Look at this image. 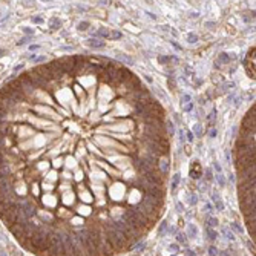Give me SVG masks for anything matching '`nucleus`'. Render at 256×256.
<instances>
[{"label": "nucleus", "instance_id": "1", "mask_svg": "<svg viewBox=\"0 0 256 256\" xmlns=\"http://www.w3.org/2000/svg\"><path fill=\"white\" fill-rule=\"evenodd\" d=\"M107 241L110 242L112 248H115V250H121V248L124 247V244H126V239L123 238V235H121L120 232H117V230H110V232H109Z\"/></svg>", "mask_w": 256, "mask_h": 256}, {"label": "nucleus", "instance_id": "2", "mask_svg": "<svg viewBox=\"0 0 256 256\" xmlns=\"http://www.w3.org/2000/svg\"><path fill=\"white\" fill-rule=\"evenodd\" d=\"M241 181H250V179H255V166L252 167H247V169H242L241 175H239Z\"/></svg>", "mask_w": 256, "mask_h": 256}, {"label": "nucleus", "instance_id": "3", "mask_svg": "<svg viewBox=\"0 0 256 256\" xmlns=\"http://www.w3.org/2000/svg\"><path fill=\"white\" fill-rule=\"evenodd\" d=\"M143 163H144L146 166H149V167L155 169V167L158 166V158L154 156V155H144V156H143Z\"/></svg>", "mask_w": 256, "mask_h": 256}, {"label": "nucleus", "instance_id": "4", "mask_svg": "<svg viewBox=\"0 0 256 256\" xmlns=\"http://www.w3.org/2000/svg\"><path fill=\"white\" fill-rule=\"evenodd\" d=\"M201 173H203V170H201L199 163H198V161H195V163H193V166L190 167V176H192L193 179H198V178L201 176Z\"/></svg>", "mask_w": 256, "mask_h": 256}, {"label": "nucleus", "instance_id": "5", "mask_svg": "<svg viewBox=\"0 0 256 256\" xmlns=\"http://www.w3.org/2000/svg\"><path fill=\"white\" fill-rule=\"evenodd\" d=\"M212 199H213V203L216 205V209H218L219 212H222V210H224V205H222V203H221V198H219V193H218V192H213V193H212Z\"/></svg>", "mask_w": 256, "mask_h": 256}, {"label": "nucleus", "instance_id": "6", "mask_svg": "<svg viewBox=\"0 0 256 256\" xmlns=\"http://www.w3.org/2000/svg\"><path fill=\"white\" fill-rule=\"evenodd\" d=\"M187 235L190 236V238H196V236H198V227H196L195 224H189Z\"/></svg>", "mask_w": 256, "mask_h": 256}, {"label": "nucleus", "instance_id": "7", "mask_svg": "<svg viewBox=\"0 0 256 256\" xmlns=\"http://www.w3.org/2000/svg\"><path fill=\"white\" fill-rule=\"evenodd\" d=\"M87 45H89L91 48H103V46H104V41H103V40H95V38H91V40L87 41Z\"/></svg>", "mask_w": 256, "mask_h": 256}, {"label": "nucleus", "instance_id": "8", "mask_svg": "<svg viewBox=\"0 0 256 256\" xmlns=\"http://www.w3.org/2000/svg\"><path fill=\"white\" fill-rule=\"evenodd\" d=\"M49 26H51L52 29H58L60 26H61V22L58 20V18H55V17H52L51 20H49Z\"/></svg>", "mask_w": 256, "mask_h": 256}, {"label": "nucleus", "instance_id": "9", "mask_svg": "<svg viewBox=\"0 0 256 256\" xmlns=\"http://www.w3.org/2000/svg\"><path fill=\"white\" fill-rule=\"evenodd\" d=\"M158 164L161 166V172H163V173H167V172H169V161H167V160H161Z\"/></svg>", "mask_w": 256, "mask_h": 256}, {"label": "nucleus", "instance_id": "10", "mask_svg": "<svg viewBox=\"0 0 256 256\" xmlns=\"http://www.w3.org/2000/svg\"><path fill=\"white\" fill-rule=\"evenodd\" d=\"M179 173H176V175H173V181H172V190L175 192L176 190V187H178V184H179Z\"/></svg>", "mask_w": 256, "mask_h": 256}, {"label": "nucleus", "instance_id": "11", "mask_svg": "<svg viewBox=\"0 0 256 256\" xmlns=\"http://www.w3.org/2000/svg\"><path fill=\"white\" fill-rule=\"evenodd\" d=\"M187 203L190 205H195L196 203H198V196H196L195 193H190V195L187 196Z\"/></svg>", "mask_w": 256, "mask_h": 256}, {"label": "nucleus", "instance_id": "12", "mask_svg": "<svg viewBox=\"0 0 256 256\" xmlns=\"http://www.w3.org/2000/svg\"><path fill=\"white\" fill-rule=\"evenodd\" d=\"M169 227V224H167V221H164V222H161V225H160V229H158V235L160 236H163L164 235V232H166V229Z\"/></svg>", "mask_w": 256, "mask_h": 256}, {"label": "nucleus", "instance_id": "13", "mask_svg": "<svg viewBox=\"0 0 256 256\" xmlns=\"http://www.w3.org/2000/svg\"><path fill=\"white\" fill-rule=\"evenodd\" d=\"M207 235H209V238L212 239V241H215V239L218 238V233L213 229H210V227H207Z\"/></svg>", "mask_w": 256, "mask_h": 256}, {"label": "nucleus", "instance_id": "14", "mask_svg": "<svg viewBox=\"0 0 256 256\" xmlns=\"http://www.w3.org/2000/svg\"><path fill=\"white\" fill-rule=\"evenodd\" d=\"M166 127H167V130H169V135H173L175 134V127H173V123H172L170 120H167V123H166Z\"/></svg>", "mask_w": 256, "mask_h": 256}, {"label": "nucleus", "instance_id": "15", "mask_svg": "<svg viewBox=\"0 0 256 256\" xmlns=\"http://www.w3.org/2000/svg\"><path fill=\"white\" fill-rule=\"evenodd\" d=\"M216 179H218L219 187H224V186H225V178L222 176V173H216Z\"/></svg>", "mask_w": 256, "mask_h": 256}, {"label": "nucleus", "instance_id": "16", "mask_svg": "<svg viewBox=\"0 0 256 256\" xmlns=\"http://www.w3.org/2000/svg\"><path fill=\"white\" fill-rule=\"evenodd\" d=\"M209 255L210 256H218L219 255V250H218L215 245H210V247H209Z\"/></svg>", "mask_w": 256, "mask_h": 256}, {"label": "nucleus", "instance_id": "17", "mask_svg": "<svg viewBox=\"0 0 256 256\" xmlns=\"http://www.w3.org/2000/svg\"><path fill=\"white\" fill-rule=\"evenodd\" d=\"M207 224H209L210 229H213V227L218 225V219H216V218H207Z\"/></svg>", "mask_w": 256, "mask_h": 256}, {"label": "nucleus", "instance_id": "18", "mask_svg": "<svg viewBox=\"0 0 256 256\" xmlns=\"http://www.w3.org/2000/svg\"><path fill=\"white\" fill-rule=\"evenodd\" d=\"M117 58L123 60V61H126L127 65H132V63H134V61H132V58H129V57H126V55H123V54H118V55H117Z\"/></svg>", "mask_w": 256, "mask_h": 256}, {"label": "nucleus", "instance_id": "19", "mask_svg": "<svg viewBox=\"0 0 256 256\" xmlns=\"http://www.w3.org/2000/svg\"><path fill=\"white\" fill-rule=\"evenodd\" d=\"M175 238H176V242H178V244H186V238H184L183 233H176Z\"/></svg>", "mask_w": 256, "mask_h": 256}, {"label": "nucleus", "instance_id": "20", "mask_svg": "<svg viewBox=\"0 0 256 256\" xmlns=\"http://www.w3.org/2000/svg\"><path fill=\"white\" fill-rule=\"evenodd\" d=\"M109 37H110V38H112V40H118V38H121V37H123V34H121V32H120V31H112V32H110V35H109Z\"/></svg>", "mask_w": 256, "mask_h": 256}, {"label": "nucleus", "instance_id": "21", "mask_svg": "<svg viewBox=\"0 0 256 256\" xmlns=\"http://www.w3.org/2000/svg\"><path fill=\"white\" fill-rule=\"evenodd\" d=\"M187 41L189 43H196V41H198V35L196 34H187Z\"/></svg>", "mask_w": 256, "mask_h": 256}, {"label": "nucleus", "instance_id": "22", "mask_svg": "<svg viewBox=\"0 0 256 256\" xmlns=\"http://www.w3.org/2000/svg\"><path fill=\"white\" fill-rule=\"evenodd\" d=\"M144 248H146V242H140V244H137V245H135V248H134V250L140 253V252H143Z\"/></svg>", "mask_w": 256, "mask_h": 256}, {"label": "nucleus", "instance_id": "23", "mask_svg": "<svg viewBox=\"0 0 256 256\" xmlns=\"http://www.w3.org/2000/svg\"><path fill=\"white\" fill-rule=\"evenodd\" d=\"M87 28H89V22H80L78 23V29L80 31H86Z\"/></svg>", "mask_w": 256, "mask_h": 256}, {"label": "nucleus", "instance_id": "24", "mask_svg": "<svg viewBox=\"0 0 256 256\" xmlns=\"http://www.w3.org/2000/svg\"><path fill=\"white\" fill-rule=\"evenodd\" d=\"M98 35H101V37H104V38H107V37L110 35V32H109L107 29H104V28H101V29L98 31Z\"/></svg>", "mask_w": 256, "mask_h": 256}, {"label": "nucleus", "instance_id": "25", "mask_svg": "<svg viewBox=\"0 0 256 256\" xmlns=\"http://www.w3.org/2000/svg\"><path fill=\"white\" fill-rule=\"evenodd\" d=\"M224 235H225V238H227V239H230V241H233V239H235V236H233V233H232L230 230H227V229L224 230Z\"/></svg>", "mask_w": 256, "mask_h": 256}, {"label": "nucleus", "instance_id": "26", "mask_svg": "<svg viewBox=\"0 0 256 256\" xmlns=\"http://www.w3.org/2000/svg\"><path fill=\"white\" fill-rule=\"evenodd\" d=\"M212 178H213L212 170H210V169H205V179H207V181H212Z\"/></svg>", "mask_w": 256, "mask_h": 256}, {"label": "nucleus", "instance_id": "27", "mask_svg": "<svg viewBox=\"0 0 256 256\" xmlns=\"http://www.w3.org/2000/svg\"><path fill=\"white\" fill-rule=\"evenodd\" d=\"M232 227H233V230H236L238 233H242V227H241L239 224H236V222H233V224H232Z\"/></svg>", "mask_w": 256, "mask_h": 256}, {"label": "nucleus", "instance_id": "28", "mask_svg": "<svg viewBox=\"0 0 256 256\" xmlns=\"http://www.w3.org/2000/svg\"><path fill=\"white\" fill-rule=\"evenodd\" d=\"M190 100H192V98H190V95H183L181 103H183V104H186V103H190Z\"/></svg>", "mask_w": 256, "mask_h": 256}, {"label": "nucleus", "instance_id": "29", "mask_svg": "<svg viewBox=\"0 0 256 256\" xmlns=\"http://www.w3.org/2000/svg\"><path fill=\"white\" fill-rule=\"evenodd\" d=\"M205 26H207V28H210V29H215V28H216V23H215V22H207V23H205Z\"/></svg>", "mask_w": 256, "mask_h": 256}, {"label": "nucleus", "instance_id": "30", "mask_svg": "<svg viewBox=\"0 0 256 256\" xmlns=\"http://www.w3.org/2000/svg\"><path fill=\"white\" fill-rule=\"evenodd\" d=\"M170 61V57H160V63H169Z\"/></svg>", "mask_w": 256, "mask_h": 256}, {"label": "nucleus", "instance_id": "31", "mask_svg": "<svg viewBox=\"0 0 256 256\" xmlns=\"http://www.w3.org/2000/svg\"><path fill=\"white\" fill-rule=\"evenodd\" d=\"M227 60H229V55H225V54H221V55H219V61H227ZM219 61H218V63H219Z\"/></svg>", "mask_w": 256, "mask_h": 256}, {"label": "nucleus", "instance_id": "32", "mask_svg": "<svg viewBox=\"0 0 256 256\" xmlns=\"http://www.w3.org/2000/svg\"><path fill=\"white\" fill-rule=\"evenodd\" d=\"M22 31L28 35H32V29H29V28H22Z\"/></svg>", "mask_w": 256, "mask_h": 256}, {"label": "nucleus", "instance_id": "33", "mask_svg": "<svg viewBox=\"0 0 256 256\" xmlns=\"http://www.w3.org/2000/svg\"><path fill=\"white\" fill-rule=\"evenodd\" d=\"M170 250H172V252H178V250H179V245H178V244H172V245H170Z\"/></svg>", "mask_w": 256, "mask_h": 256}, {"label": "nucleus", "instance_id": "34", "mask_svg": "<svg viewBox=\"0 0 256 256\" xmlns=\"http://www.w3.org/2000/svg\"><path fill=\"white\" fill-rule=\"evenodd\" d=\"M192 107H193V104H192V101H190L189 104H186V106H184V110H186V112H189V110H192Z\"/></svg>", "mask_w": 256, "mask_h": 256}, {"label": "nucleus", "instance_id": "35", "mask_svg": "<svg viewBox=\"0 0 256 256\" xmlns=\"http://www.w3.org/2000/svg\"><path fill=\"white\" fill-rule=\"evenodd\" d=\"M28 40H29V37H25V38H22V40H20V41H17V45H18V46H20V45H23V43H26V41H28Z\"/></svg>", "mask_w": 256, "mask_h": 256}, {"label": "nucleus", "instance_id": "36", "mask_svg": "<svg viewBox=\"0 0 256 256\" xmlns=\"http://www.w3.org/2000/svg\"><path fill=\"white\" fill-rule=\"evenodd\" d=\"M216 134H218V132H216V129H212V130L209 132V135H210L212 138H215V137H216Z\"/></svg>", "mask_w": 256, "mask_h": 256}, {"label": "nucleus", "instance_id": "37", "mask_svg": "<svg viewBox=\"0 0 256 256\" xmlns=\"http://www.w3.org/2000/svg\"><path fill=\"white\" fill-rule=\"evenodd\" d=\"M213 166H215V170L218 172V173H221V166H219V163H215Z\"/></svg>", "mask_w": 256, "mask_h": 256}, {"label": "nucleus", "instance_id": "38", "mask_svg": "<svg viewBox=\"0 0 256 256\" xmlns=\"http://www.w3.org/2000/svg\"><path fill=\"white\" fill-rule=\"evenodd\" d=\"M32 22H34V23H41V22H43V18H41V17H32Z\"/></svg>", "mask_w": 256, "mask_h": 256}, {"label": "nucleus", "instance_id": "39", "mask_svg": "<svg viewBox=\"0 0 256 256\" xmlns=\"http://www.w3.org/2000/svg\"><path fill=\"white\" fill-rule=\"evenodd\" d=\"M29 49H31V51H38V49H40V46H38V45H31V46H29Z\"/></svg>", "mask_w": 256, "mask_h": 256}, {"label": "nucleus", "instance_id": "40", "mask_svg": "<svg viewBox=\"0 0 256 256\" xmlns=\"http://www.w3.org/2000/svg\"><path fill=\"white\" fill-rule=\"evenodd\" d=\"M176 210H178V212H183V210H184V205L181 204V203H178V204H176Z\"/></svg>", "mask_w": 256, "mask_h": 256}, {"label": "nucleus", "instance_id": "41", "mask_svg": "<svg viewBox=\"0 0 256 256\" xmlns=\"http://www.w3.org/2000/svg\"><path fill=\"white\" fill-rule=\"evenodd\" d=\"M195 132H196L198 135H201V126H199V124H196V126H195Z\"/></svg>", "mask_w": 256, "mask_h": 256}, {"label": "nucleus", "instance_id": "42", "mask_svg": "<svg viewBox=\"0 0 256 256\" xmlns=\"http://www.w3.org/2000/svg\"><path fill=\"white\" fill-rule=\"evenodd\" d=\"M187 140L189 141H193V134L192 132H187Z\"/></svg>", "mask_w": 256, "mask_h": 256}, {"label": "nucleus", "instance_id": "43", "mask_svg": "<svg viewBox=\"0 0 256 256\" xmlns=\"http://www.w3.org/2000/svg\"><path fill=\"white\" fill-rule=\"evenodd\" d=\"M144 78H146V81H149V83H152V78H150L149 75H144Z\"/></svg>", "mask_w": 256, "mask_h": 256}, {"label": "nucleus", "instance_id": "44", "mask_svg": "<svg viewBox=\"0 0 256 256\" xmlns=\"http://www.w3.org/2000/svg\"><path fill=\"white\" fill-rule=\"evenodd\" d=\"M186 253H187V256H196V255H195V253H193V252H190V250H187V252H186Z\"/></svg>", "mask_w": 256, "mask_h": 256}, {"label": "nucleus", "instance_id": "45", "mask_svg": "<svg viewBox=\"0 0 256 256\" xmlns=\"http://www.w3.org/2000/svg\"><path fill=\"white\" fill-rule=\"evenodd\" d=\"M22 68H23V65H20V66H16V69H14V71H16V72H17V71H20V69H22Z\"/></svg>", "mask_w": 256, "mask_h": 256}, {"label": "nucleus", "instance_id": "46", "mask_svg": "<svg viewBox=\"0 0 256 256\" xmlns=\"http://www.w3.org/2000/svg\"><path fill=\"white\" fill-rule=\"evenodd\" d=\"M2 54H3V49H0V55H2Z\"/></svg>", "mask_w": 256, "mask_h": 256}, {"label": "nucleus", "instance_id": "47", "mask_svg": "<svg viewBox=\"0 0 256 256\" xmlns=\"http://www.w3.org/2000/svg\"><path fill=\"white\" fill-rule=\"evenodd\" d=\"M173 256H176V255H173Z\"/></svg>", "mask_w": 256, "mask_h": 256}]
</instances>
